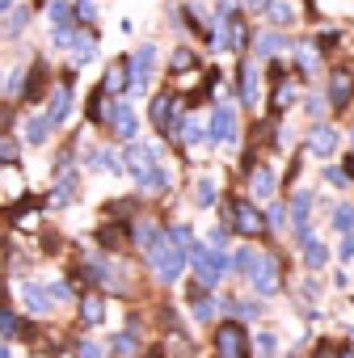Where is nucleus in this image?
Returning <instances> with one entry per match:
<instances>
[{"label":"nucleus","instance_id":"c03bdc74","mask_svg":"<svg viewBox=\"0 0 354 358\" xmlns=\"http://www.w3.org/2000/svg\"><path fill=\"white\" fill-rule=\"evenodd\" d=\"M47 295H51V299H59V303H64V299H68V295H72V291H68V282H47Z\"/></svg>","mask_w":354,"mask_h":358},{"label":"nucleus","instance_id":"a211bd4d","mask_svg":"<svg viewBox=\"0 0 354 358\" xmlns=\"http://www.w3.org/2000/svg\"><path fill=\"white\" fill-rule=\"evenodd\" d=\"M26 22H30V9H5V13H0V38H5V43H13L22 30H26Z\"/></svg>","mask_w":354,"mask_h":358},{"label":"nucleus","instance_id":"09e8293b","mask_svg":"<svg viewBox=\"0 0 354 358\" xmlns=\"http://www.w3.org/2000/svg\"><path fill=\"white\" fill-rule=\"evenodd\" d=\"M9 5H13V0H0V13H5V9H9Z\"/></svg>","mask_w":354,"mask_h":358},{"label":"nucleus","instance_id":"f03ea898","mask_svg":"<svg viewBox=\"0 0 354 358\" xmlns=\"http://www.w3.org/2000/svg\"><path fill=\"white\" fill-rule=\"evenodd\" d=\"M278 270H283L278 253H257V262H253V270H249V282H253V291H257L262 299H270V295H278V291H283Z\"/></svg>","mask_w":354,"mask_h":358},{"label":"nucleus","instance_id":"ea45409f","mask_svg":"<svg viewBox=\"0 0 354 358\" xmlns=\"http://www.w3.org/2000/svg\"><path fill=\"white\" fill-rule=\"evenodd\" d=\"M253 350H257V354H278V337H274V333H262Z\"/></svg>","mask_w":354,"mask_h":358},{"label":"nucleus","instance_id":"f8f14e48","mask_svg":"<svg viewBox=\"0 0 354 358\" xmlns=\"http://www.w3.org/2000/svg\"><path fill=\"white\" fill-rule=\"evenodd\" d=\"M228 220H232V228H236L241 236H262V211H257V207L232 203V207H228Z\"/></svg>","mask_w":354,"mask_h":358},{"label":"nucleus","instance_id":"603ef678","mask_svg":"<svg viewBox=\"0 0 354 358\" xmlns=\"http://www.w3.org/2000/svg\"><path fill=\"white\" fill-rule=\"evenodd\" d=\"M0 89H5V76H0Z\"/></svg>","mask_w":354,"mask_h":358},{"label":"nucleus","instance_id":"cd10ccee","mask_svg":"<svg viewBox=\"0 0 354 358\" xmlns=\"http://www.w3.org/2000/svg\"><path fill=\"white\" fill-rule=\"evenodd\" d=\"M51 131H55V127H51V118H47V114H38V118H30V122H26V139H30V143H47V139H51Z\"/></svg>","mask_w":354,"mask_h":358},{"label":"nucleus","instance_id":"3c124183","mask_svg":"<svg viewBox=\"0 0 354 358\" xmlns=\"http://www.w3.org/2000/svg\"><path fill=\"white\" fill-rule=\"evenodd\" d=\"M34 5H47V0H34Z\"/></svg>","mask_w":354,"mask_h":358},{"label":"nucleus","instance_id":"aec40b11","mask_svg":"<svg viewBox=\"0 0 354 358\" xmlns=\"http://www.w3.org/2000/svg\"><path fill=\"white\" fill-rule=\"evenodd\" d=\"M22 299H26V312H30V316H47V312H51V295H47V287L26 282V287H22Z\"/></svg>","mask_w":354,"mask_h":358},{"label":"nucleus","instance_id":"6ab92c4d","mask_svg":"<svg viewBox=\"0 0 354 358\" xmlns=\"http://www.w3.org/2000/svg\"><path fill=\"white\" fill-rule=\"evenodd\" d=\"M274 169H266V164H257V169H249V190H253V199H270L274 194Z\"/></svg>","mask_w":354,"mask_h":358},{"label":"nucleus","instance_id":"58836bf2","mask_svg":"<svg viewBox=\"0 0 354 358\" xmlns=\"http://www.w3.org/2000/svg\"><path fill=\"white\" fill-rule=\"evenodd\" d=\"M110 215H114V220H131V215H135V199H122V203H110Z\"/></svg>","mask_w":354,"mask_h":358},{"label":"nucleus","instance_id":"a19ab883","mask_svg":"<svg viewBox=\"0 0 354 358\" xmlns=\"http://www.w3.org/2000/svg\"><path fill=\"white\" fill-rule=\"evenodd\" d=\"M211 9H215V17H236V13H241L236 0H211Z\"/></svg>","mask_w":354,"mask_h":358},{"label":"nucleus","instance_id":"f257e3e1","mask_svg":"<svg viewBox=\"0 0 354 358\" xmlns=\"http://www.w3.org/2000/svg\"><path fill=\"white\" fill-rule=\"evenodd\" d=\"M211 350L220 358H245V354H253V341H249V333H245L241 320H224L211 333Z\"/></svg>","mask_w":354,"mask_h":358},{"label":"nucleus","instance_id":"c756f323","mask_svg":"<svg viewBox=\"0 0 354 358\" xmlns=\"http://www.w3.org/2000/svg\"><path fill=\"white\" fill-rule=\"evenodd\" d=\"M22 160V148L13 135H0V164H17Z\"/></svg>","mask_w":354,"mask_h":358},{"label":"nucleus","instance_id":"bb28decb","mask_svg":"<svg viewBox=\"0 0 354 358\" xmlns=\"http://www.w3.org/2000/svg\"><path fill=\"white\" fill-rule=\"evenodd\" d=\"M215 194H220V182L215 177H199V186H194V203L207 211V207H215Z\"/></svg>","mask_w":354,"mask_h":358},{"label":"nucleus","instance_id":"c85d7f7f","mask_svg":"<svg viewBox=\"0 0 354 358\" xmlns=\"http://www.w3.org/2000/svg\"><path fill=\"white\" fill-rule=\"evenodd\" d=\"M101 316H106V308H101V299H97V295L80 299V324H101Z\"/></svg>","mask_w":354,"mask_h":358},{"label":"nucleus","instance_id":"e433bc0d","mask_svg":"<svg viewBox=\"0 0 354 358\" xmlns=\"http://www.w3.org/2000/svg\"><path fill=\"white\" fill-rule=\"evenodd\" d=\"M51 22H55V26H72V5L55 0V5H51Z\"/></svg>","mask_w":354,"mask_h":358},{"label":"nucleus","instance_id":"423d86ee","mask_svg":"<svg viewBox=\"0 0 354 358\" xmlns=\"http://www.w3.org/2000/svg\"><path fill=\"white\" fill-rule=\"evenodd\" d=\"M308 220H312V190H299V194L291 199V211H287V232H291L295 241H304V236L312 232Z\"/></svg>","mask_w":354,"mask_h":358},{"label":"nucleus","instance_id":"8fccbe9b","mask_svg":"<svg viewBox=\"0 0 354 358\" xmlns=\"http://www.w3.org/2000/svg\"><path fill=\"white\" fill-rule=\"evenodd\" d=\"M350 156H354V135H350Z\"/></svg>","mask_w":354,"mask_h":358},{"label":"nucleus","instance_id":"a878e982","mask_svg":"<svg viewBox=\"0 0 354 358\" xmlns=\"http://www.w3.org/2000/svg\"><path fill=\"white\" fill-rule=\"evenodd\" d=\"M266 13H270V22H274L278 30L295 22V5H291V0H270V5H266Z\"/></svg>","mask_w":354,"mask_h":358},{"label":"nucleus","instance_id":"5701e85b","mask_svg":"<svg viewBox=\"0 0 354 358\" xmlns=\"http://www.w3.org/2000/svg\"><path fill=\"white\" fill-rule=\"evenodd\" d=\"M97 241H101V249H122L131 241V228L127 224H106V228H97Z\"/></svg>","mask_w":354,"mask_h":358},{"label":"nucleus","instance_id":"dca6fc26","mask_svg":"<svg viewBox=\"0 0 354 358\" xmlns=\"http://www.w3.org/2000/svg\"><path fill=\"white\" fill-rule=\"evenodd\" d=\"M135 182H139V190H143V194H164V190H169V169H160V164L152 160L148 169H139V173H135Z\"/></svg>","mask_w":354,"mask_h":358},{"label":"nucleus","instance_id":"4c0bfd02","mask_svg":"<svg viewBox=\"0 0 354 358\" xmlns=\"http://www.w3.org/2000/svg\"><path fill=\"white\" fill-rule=\"evenodd\" d=\"M72 17H80V22H97V5H93V0H76Z\"/></svg>","mask_w":354,"mask_h":358},{"label":"nucleus","instance_id":"79ce46f5","mask_svg":"<svg viewBox=\"0 0 354 358\" xmlns=\"http://www.w3.org/2000/svg\"><path fill=\"white\" fill-rule=\"evenodd\" d=\"M341 262H354V232H341V249H337Z\"/></svg>","mask_w":354,"mask_h":358},{"label":"nucleus","instance_id":"49530a36","mask_svg":"<svg viewBox=\"0 0 354 358\" xmlns=\"http://www.w3.org/2000/svg\"><path fill=\"white\" fill-rule=\"evenodd\" d=\"M224 245H228V228H215L211 232V249H224Z\"/></svg>","mask_w":354,"mask_h":358},{"label":"nucleus","instance_id":"9b49d317","mask_svg":"<svg viewBox=\"0 0 354 358\" xmlns=\"http://www.w3.org/2000/svg\"><path fill=\"white\" fill-rule=\"evenodd\" d=\"M106 122H110V131H114L118 139H135V110H131L122 97H114V101H110Z\"/></svg>","mask_w":354,"mask_h":358},{"label":"nucleus","instance_id":"f3484780","mask_svg":"<svg viewBox=\"0 0 354 358\" xmlns=\"http://www.w3.org/2000/svg\"><path fill=\"white\" fill-rule=\"evenodd\" d=\"M131 89V76H127V55H118L110 68H106V76H101V93H127Z\"/></svg>","mask_w":354,"mask_h":358},{"label":"nucleus","instance_id":"7c9ffc66","mask_svg":"<svg viewBox=\"0 0 354 358\" xmlns=\"http://www.w3.org/2000/svg\"><path fill=\"white\" fill-rule=\"evenodd\" d=\"M333 228H337V232H354V207H350V203H337V211H333Z\"/></svg>","mask_w":354,"mask_h":358},{"label":"nucleus","instance_id":"f704fd0d","mask_svg":"<svg viewBox=\"0 0 354 358\" xmlns=\"http://www.w3.org/2000/svg\"><path fill=\"white\" fill-rule=\"evenodd\" d=\"M139 345H135V333H114V345H110V354H135Z\"/></svg>","mask_w":354,"mask_h":358},{"label":"nucleus","instance_id":"c9c22d12","mask_svg":"<svg viewBox=\"0 0 354 358\" xmlns=\"http://www.w3.org/2000/svg\"><path fill=\"white\" fill-rule=\"evenodd\" d=\"M325 106H329V101H325L320 93H308V97H304V110H308V118H312V122L325 114Z\"/></svg>","mask_w":354,"mask_h":358},{"label":"nucleus","instance_id":"473e14b6","mask_svg":"<svg viewBox=\"0 0 354 358\" xmlns=\"http://www.w3.org/2000/svg\"><path fill=\"white\" fill-rule=\"evenodd\" d=\"M325 182H329V186H337V190H346V186H354V177H350L346 169H337V164H329V169H325Z\"/></svg>","mask_w":354,"mask_h":358},{"label":"nucleus","instance_id":"72a5a7b5","mask_svg":"<svg viewBox=\"0 0 354 358\" xmlns=\"http://www.w3.org/2000/svg\"><path fill=\"white\" fill-rule=\"evenodd\" d=\"M228 308H236V316H241V320H257V316L266 312V308H262V303H253V299H241V303H228Z\"/></svg>","mask_w":354,"mask_h":358},{"label":"nucleus","instance_id":"de8ad7c7","mask_svg":"<svg viewBox=\"0 0 354 358\" xmlns=\"http://www.w3.org/2000/svg\"><path fill=\"white\" fill-rule=\"evenodd\" d=\"M266 5H270V0H245V9H249V13H266Z\"/></svg>","mask_w":354,"mask_h":358},{"label":"nucleus","instance_id":"37998d69","mask_svg":"<svg viewBox=\"0 0 354 358\" xmlns=\"http://www.w3.org/2000/svg\"><path fill=\"white\" fill-rule=\"evenodd\" d=\"M270 228H274V232L287 228V211H283V207H270Z\"/></svg>","mask_w":354,"mask_h":358},{"label":"nucleus","instance_id":"4468645a","mask_svg":"<svg viewBox=\"0 0 354 358\" xmlns=\"http://www.w3.org/2000/svg\"><path fill=\"white\" fill-rule=\"evenodd\" d=\"M68 114H72V80H59V85L51 89V110H47V118H51V127H59V122H68Z\"/></svg>","mask_w":354,"mask_h":358},{"label":"nucleus","instance_id":"2f4dec72","mask_svg":"<svg viewBox=\"0 0 354 358\" xmlns=\"http://www.w3.org/2000/svg\"><path fill=\"white\" fill-rule=\"evenodd\" d=\"M220 303H228V299H194V320H203V324L215 320V308Z\"/></svg>","mask_w":354,"mask_h":358},{"label":"nucleus","instance_id":"9d476101","mask_svg":"<svg viewBox=\"0 0 354 358\" xmlns=\"http://www.w3.org/2000/svg\"><path fill=\"white\" fill-rule=\"evenodd\" d=\"M156 156H160V148H152L148 139H127V152H122V169L135 177V173H139V169H148Z\"/></svg>","mask_w":354,"mask_h":358},{"label":"nucleus","instance_id":"7ed1b4c3","mask_svg":"<svg viewBox=\"0 0 354 358\" xmlns=\"http://www.w3.org/2000/svg\"><path fill=\"white\" fill-rule=\"evenodd\" d=\"M182 114H186V106H182V97H177V93H156L152 106H148V118H152V127L160 135H173V127H177V118H182Z\"/></svg>","mask_w":354,"mask_h":358},{"label":"nucleus","instance_id":"ddd939ff","mask_svg":"<svg viewBox=\"0 0 354 358\" xmlns=\"http://www.w3.org/2000/svg\"><path fill=\"white\" fill-rule=\"evenodd\" d=\"M257 101H262V72H257L253 59H245V64H241V106L253 110Z\"/></svg>","mask_w":354,"mask_h":358},{"label":"nucleus","instance_id":"1a4fd4ad","mask_svg":"<svg viewBox=\"0 0 354 358\" xmlns=\"http://www.w3.org/2000/svg\"><path fill=\"white\" fill-rule=\"evenodd\" d=\"M304 152H308V156H320V160L333 156V152H337V131H333L329 122H316V127L308 131V139H304Z\"/></svg>","mask_w":354,"mask_h":358},{"label":"nucleus","instance_id":"0eeeda50","mask_svg":"<svg viewBox=\"0 0 354 358\" xmlns=\"http://www.w3.org/2000/svg\"><path fill=\"white\" fill-rule=\"evenodd\" d=\"M287 55L295 59V76L312 80V76L320 72V51H316V43H312V38H304V43H291V51H287Z\"/></svg>","mask_w":354,"mask_h":358},{"label":"nucleus","instance_id":"39448f33","mask_svg":"<svg viewBox=\"0 0 354 358\" xmlns=\"http://www.w3.org/2000/svg\"><path fill=\"white\" fill-rule=\"evenodd\" d=\"M152 64H156V47H152V43H143L135 55H127V76H131V89H135V93H143V89H148Z\"/></svg>","mask_w":354,"mask_h":358},{"label":"nucleus","instance_id":"20e7f679","mask_svg":"<svg viewBox=\"0 0 354 358\" xmlns=\"http://www.w3.org/2000/svg\"><path fill=\"white\" fill-rule=\"evenodd\" d=\"M207 139H211V143H220V148H232V143L241 139L232 106H220V101H215V110H211V127H207Z\"/></svg>","mask_w":354,"mask_h":358},{"label":"nucleus","instance_id":"a18cd8bd","mask_svg":"<svg viewBox=\"0 0 354 358\" xmlns=\"http://www.w3.org/2000/svg\"><path fill=\"white\" fill-rule=\"evenodd\" d=\"M0 329H5V333H17V329H22V320H17L13 312H0Z\"/></svg>","mask_w":354,"mask_h":358},{"label":"nucleus","instance_id":"6e6552de","mask_svg":"<svg viewBox=\"0 0 354 358\" xmlns=\"http://www.w3.org/2000/svg\"><path fill=\"white\" fill-rule=\"evenodd\" d=\"M350 97H354V72H333V76H329L325 101H329L337 114H346V110H350Z\"/></svg>","mask_w":354,"mask_h":358},{"label":"nucleus","instance_id":"4be33fe9","mask_svg":"<svg viewBox=\"0 0 354 358\" xmlns=\"http://www.w3.org/2000/svg\"><path fill=\"white\" fill-rule=\"evenodd\" d=\"M299 245H304V266H308V270L316 274V270H320V266L329 262V249H325V245H320V241H316L312 232H308V236H304Z\"/></svg>","mask_w":354,"mask_h":358},{"label":"nucleus","instance_id":"2eb2a0df","mask_svg":"<svg viewBox=\"0 0 354 358\" xmlns=\"http://www.w3.org/2000/svg\"><path fill=\"white\" fill-rule=\"evenodd\" d=\"M283 51H291V38H283L278 30H270V34H257V38H253V59H278Z\"/></svg>","mask_w":354,"mask_h":358},{"label":"nucleus","instance_id":"412c9836","mask_svg":"<svg viewBox=\"0 0 354 358\" xmlns=\"http://www.w3.org/2000/svg\"><path fill=\"white\" fill-rule=\"evenodd\" d=\"M199 68V55L190 51V47H177L173 55H169V76L177 80V76H186V72H194Z\"/></svg>","mask_w":354,"mask_h":358},{"label":"nucleus","instance_id":"b1692460","mask_svg":"<svg viewBox=\"0 0 354 358\" xmlns=\"http://www.w3.org/2000/svg\"><path fill=\"white\" fill-rule=\"evenodd\" d=\"M68 47L76 51V64H80V59H93V55H97V34H93V30H80V34H72Z\"/></svg>","mask_w":354,"mask_h":358},{"label":"nucleus","instance_id":"393cba45","mask_svg":"<svg viewBox=\"0 0 354 358\" xmlns=\"http://www.w3.org/2000/svg\"><path fill=\"white\" fill-rule=\"evenodd\" d=\"M47 76H51V72H47V64H34V68H30V85H26L17 97H22V101H38V93H43V85H47Z\"/></svg>","mask_w":354,"mask_h":358}]
</instances>
